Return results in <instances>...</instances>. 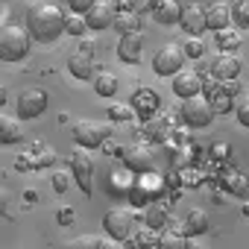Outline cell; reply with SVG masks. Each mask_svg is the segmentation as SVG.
<instances>
[{
  "mask_svg": "<svg viewBox=\"0 0 249 249\" xmlns=\"http://www.w3.org/2000/svg\"><path fill=\"white\" fill-rule=\"evenodd\" d=\"M65 21H68V15L56 3H47V0H36V6L27 12V30L41 44L56 41L65 33Z\"/></svg>",
  "mask_w": 249,
  "mask_h": 249,
  "instance_id": "obj_1",
  "label": "cell"
},
{
  "mask_svg": "<svg viewBox=\"0 0 249 249\" xmlns=\"http://www.w3.org/2000/svg\"><path fill=\"white\" fill-rule=\"evenodd\" d=\"M30 30L18 24H6L0 33V59L3 62H21L30 53Z\"/></svg>",
  "mask_w": 249,
  "mask_h": 249,
  "instance_id": "obj_2",
  "label": "cell"
},
{
  "mask_svg": "<svg viewBox=\"0 0 249 249\" xmlns=\"http://www.w3.org/2000/svg\"><path fill=\"white\" fill-rule=\"evenodd\" d=\"M71 132H73V141L79 147L97 150L111 138V123H106V120H76Z\"/></svg>",
  "mask_w": 249,
  "mask_h": 249,
  "instance_id": "obj_3",
  "label": "cell"
},
{
  "mask_svg": "<svg viewBox=\"0 0 249 249\" xmlns=\"http://www.w3.org/2000/svg\"><path fill=\"white\" fill-rule=\"evenodd\" d=\"M179 114H182V120H185V126L202 129V126H211V120H214L217 108L211 106L208 97H205V100H202V97H188V100H182Z\"/></svg>",
  "mask_w": 249,
  "mask_h": 249,
  "instance_id": "obj_4",
  "label": "cell"
},
{
  "mask_svg": "<svg viewBox=\"0 0 249 249\" xmlns=\"http://www.w3.org/2000/svg\"><path fill=\"white\" fill-rule=\"evenodd\" d=\"M185 59H188V53H185L182 44H164L153 56V71L159 76H176L185 68Z\"/></svg>",
  "mask_w": 249,
  "mask_h": 249,
  "instance_id": "obj_5",
  "label": "cell"
},
{
  "mask_svg": "<svg viewBox=\"0 0 249 249\" xmlns=\"http://www.w3.org/2000/svg\"><path fill=\"white\" fill-rule=\"evenodd\" d=\"M71 173H73V179H76V185H79L82 194L94 191V159H91L88 147H82L79 153L71 156Z\"/></svg>",
  "mask_w": 249,
  "mask_h": 249,
  "instance_id": "obj_6",
  "label": "cell"
},
{
  "mask_svg": "<svg viewBox=\"0 0 249 249\" xmlns=\"http://www.w3.org/2000/svg\"><path fill=\"white\" fill-rule=\"evenodd\" d=\"M132 226H135V214L126 211V208H111V211H106V217H103V229H106V234H111L114 240H126V237L132 234Z\"/></svg>",
  "mask_w": 249,
  "mask_h": 249,
  "instance_id": "obj_7",
  "label": "cell"
},
{
  "mask_svg": "<svg viewBox=\"0 0 249 249\" xmlns=\"http://www.w3.org/2000/svg\"><path fill=\"white\" fill-rule=\"evenodd\" d=\"M15 106H18V117L36 120V117H41L47 111V94L41 88H27V91L18 94V103Z\"/></svg>",
  "mask_w": 249,
  "mask_h": 249,
  "instance_id": "obj_8",
  "label": "cell"
},
{
  "mask_svg": "<svg viewBox=\"0 0 249 249\" xmlns=\"http://www.w3.org/2000/svg\"><path fill=\"white\" fill-rule=\"evenodd\" d=\"M199 91H205V79H202V73H196V71H179L176 76H173V94L179 97V100H188V97H199Z\"/></svg>",
  "mask_w": 249,
  "mask_h": 249,
  "instance_id": "obj_9",
  "label": "cell"
},
{
  "mask_svg": "<svg viewBox=\"0 0 249 249\" xmlns=\"http://www.w3.org/2000/svg\"><path fill=\"white\" fill-rule=\"evenodd\" d=\"M68 71H71V76H76V79H82V82H94V76H97L94 53H88V50H76V53L68 59Z\"/></svg>",
  "mask_w": 249,
  "mask_h": 249,
  "instance_id": "obj_10",
  "label": "cell"
},
{
  "mask_svg": "<svg viewBox=\"0 0 249 249\" xmlns=\"http://www.w3.org/2000/svg\"><path fill=\"white\" fill-rule=\"evenodd\" d=\"M141 50H144V36H141V30L123 33V36H120V41H117V56L126 62V65H138V62H141Z\"/></svg>",
  "mask_w": 249,
  "mask_h": 249,
  "instance_id": "obj_11",
  "label": "cell"
},
{
  "mask_svg": "<svg viewBox=\"0 0 249 249\" xmlns=\"http://www.w3.org/2000/svg\"><path fill=\"white\" fill-rule=\"evenodd\" d=\"M179 27H182L188 36H199L202 30H208V12H205V6H199V3H185V12H182Z\"/></svg>",
  "mask_w": 249,
  "mask_h": 249,
  "instance_id": "obj_12",
  "label": "cell"
},
{
  "mask_svg": "<svg viewBox=\"0 0 249 249\" xmlns=\"http://www.w3.org/2000/svg\"><path fill=\"white\" fill-rule=\"evenodd\" d=\"M129 103H132V108H135V114H138L141 120H150V117L159 111V106H161V100H159V94H156L153 88H138V91L129 97Z\"/></svg>",
  "mask_w": 249,
  "mask_h": 249,
  "instance_id": "obj_13",
  "label": "cell"
},
{
  "mask_svg": "<svg viewBox=\"0 0 249 249\" xmlns=\"http://www.w3.org/2000/svg\"><path fill=\"white\" fill-rule=\"evenodd\" d=\"M123 161H126V167L132 173H150L156 167V159H153V150L135 144V147H126V153H123Z\"/></svg>",
  "mask_w": 249,
  "mask_h": 249,
  "instance_id": "obj_14",
  "label": "cell"
},
{
  "mask_svg": "<svg viewBox=\"0 0 249 249\" xmlns=\"http://www.w3.org/2000/svg\"><path fill=\"white\" fill-rule=\"evenodd\" d=\"M240 56H234V53H223L214 65H211V76L217 79V82H234L237 79V73H240Z\"/></svg>",
  "mask_w": 249,
  "mask_h": 249,
  "instance_id": "obj_15",
  "label": "cell"
},
{
  "mask_svg": "<svg viewBox=\"0 0 249 249\" xmlns=\"http://www.w3.org/2000/svg\"><path fill=\"white\" fill-rule=\"evenodd\" d=\"M182 12L185 6L179 3V0H156V6H153V18L161 24V27H173L182 21Z\"/></svg>",
  "mask_w": 249,
  "mask_h": 249,
  "instance_id": "obj_16",
  "label": "cell"
},
{
  "mask_svg": "<svg viewBox=\"0 0 249 249\" xmlns=\"http://www.w3.org/2000/svg\"><path fill=\"white\" fill-rule=\"evenodd\" d=\"M205 12H208V30H214V33L229 30L231 21H234V12H231V6L226 3V0H214Z\"/></svg>",
  "mask_w": 249,
  "mask_h": 249,
  "instance_id": "obj_17",
  "label": "cell"
},
{
  "mask_svg": "<svg viewBox=\"0 0 249 249\" xmlns=\"http://www.w3.org/2000/svg\"><path fill=\"white\" fill-rule=\"evenodd\" d=\"M85 21H88L91 30H108L114 24V12H111V6L106 0H97V3L85 12Z\"/></svg>",
  "mask_w": 249,
  "mask_h": 249,
  "instance_id": "obj_18",
  "label": "cell"
},
{
  "mask_svg": "<svg viewBox=\"0 0 249 249\" xmlns=\"http://www.w3.org/2000/svg\"><path fill=\"white\" fill-rule=\"evenodd\" d=\"M24 117H12V114H3L0 117V141L3 144H18L24 138V126H21Z\"/></svg>",
  "mask_w": 249,
  "mask_h": 249,
  "instance_id": "obj_19",
  "label": "cell"
},
{
  "mask_svg": "<svg viewBox=\"0 0 249 249\" xmlns=\"http://www.w3.org/2000/svg\"><path fill=\"white\" fill-rule=\"evenodd\" d=\"M208 231V211L205 208H191L185 217V234L188 237H199Z\"/></svg>",
  "mask_w": 249,
  "mask_h": 249,
  "instance_id": "obj_20",
  "label": "cell"
},
{
  "mask_svg": "<svg viewBox=\"0 0 249 249\" xmlns=\"http://www.w3.org/2000/svg\"><path fill=\"white\" fill-rule=\"evenodd\" d=\"M94 91H97L100 97H114V91H117V76H114L111 71H97V76H94Z\"/></svg>",
  "mask_w": 249,
  "mask_h": 249,
  "instance_id": "obj_21",
  "label": "cell"
},
{
  "mask_svg": "<svg viewBox=\"0 0 249 249\" xmlns=\"http://www.w3.org/2000/svg\"><path fill=\"white\" fill-rule=\"evenodd\" d=\"M88 30H91V27H88L85 15H79V12H71V15H68V21H65V33H68V36H76V38H82Z\"/></svg>",
  "mask_w": 249,
  "mask_h": 249,
  "instance_id": "obj_22",
  "label": "cell"
},
{
  "mask_svg": "<svg viewBox=\"0 0 249 249\" xmlns=\"http://www.w3.org/2000/svg\"><path fill=\"white\" fill-rule=\"evenodd\" d=\"M117 33H135L138 27H141V21H138V15L135 12H120V15H114V24H111Z\"/></svg>",
  "mask_w": 249,
  "mask_h": 249,
  "instance_id": "obj_23",
  "label": "cell"
},
{
  "mask_svg": "<svg viewBox=\"0 0 249 249\" xmlns=\"http://www.w3.org/2000/svg\"><path fill=\"white\" fill-rule=\"evenodd\" d=\"M106 114H108V120H120V123H123V120H132V117H135V108H132V103H129V106L114 103V106H108Z\"/></svg>",
  "mask_w": 249,
  "mask_h": 249,
  "instance_id": "obj_24",
  "label": "cell"
},
{
  "mask_svg": "<svg viewBox=\"0 0 249 249\" xmlns=\"http://www.w3.org/2000/svg\"><path fill=\"white\" fill-rule=\"evenodd\" d=\"M231 12H234V24L240 30H249V0H237L231 6Z\"/></svg>",
  "mask_w": 249,
  "mask_h": 249,
  "instance_id": "obj_25",
  "label": "cell"
},
{
  "mask_svg": "<svg viewBox=\"0 0 249 249\" xmlns=\"http://www.w3.org/2000/svg\"><path fill=\"white\" fill-rule=\"evenodd\" d=\"M164 223H167V211H164L161 205H153V208L147 211V226L156 231V229H164Z\"/></svg>",
  "mask_w": 249,
  "mask_h": 249,
  "instance_id": "obj_26",
  "label": "cell"
},
{
  "mask_svg": "<svg viewBox=\"0 0 249 249\" xmlns=\"http://www.w3.org/2000/svg\"><path fill=\"white\" fill-rule=\"evenodd\" d=\"M217 44H220L223 50L231 53V50L240 47V36H237V33H226V30H220V33H217Z\"/></svg>",
  "mask_w": 249,
  "mask_h": 249,
  "instance_id": "obj_27",
  "label": "cell"
},
{
  "mask_svg": "<svg viewBox=\"0 0 249 249\" xmlns=\"http://www.w3.org/2000/svg\"><path fill=\"white\" fill-rule=\"evenodd\" d=\"M185 53H188V59H199L202 53H205V44H202V38L199 36H191V38H185Z\"/></svg>",
  "mask_w": 249,
  "mask_h": 249,
  "instance_id": "obj_28",
  "label": "cell"
},
{
  "mask_svg": "<svg viewBox=\"0 0 249 249\" xmlns=\"http://www.w3.org/2000/svg\"><path fill=\"white\" fill-rule=\"evenodd\" d=\"M100 240H103V237H94V234H79V237H73V240H68V246H73V249H85V246H97V249H100Z\"/></svg>",
  "mask_w": 249,
  "mask_h": 249,
  "instance_id": "obj_29",
  "label": "cell"
},
{
  "mask_svg": "<svg viewBox=\"0 0 249 249\" xmlns=\"http://www.w3.org/2000/svg\"><path fill=\"white\" fill-rule=\"evenodd\" d=\"M229 185H231V191L237 194V196H249V179L246 176H234V179H229Z\"/></svg>",
  "mask_w": 249,
  "mask_h": 249,
  "instance_id": "obj_30",
  "label": "cell"
},
{
  "mask_svg": "<svg viewBox=\"0 0 249 249\" xmlns=\"http://www.w3.org/2000/svg\"><path fill=\"white\" fill-rule=\"evenodd\" d=\"M234 114H237V120H240V126H246V129H249V97L237 100V108H234Z\"/></svg>",
  "mask_w": 249,
  "mask_h": 249,
  "instance_id": "obj_31",
  "label": "cell"
},
{
  "mask_svg": "<svg viewBox=\"0 0 249 249\" xmlns=\"http://www.w3.org/2000/svg\"><path fill=\"white\" fill-rule=\"evenodd\" d=\"M94 3H97V0H68V9H71V12H79V15H85V12H88Z\"/></svg>",
  "mask_w": 249,
  "mask_h": 249,
  "instance_id": "obj_32",
  "label": "cell"
},
{
  "mask_svg": "<svg viewBox=\"0 0 249 249\" xmlns=\"http://www.w3.org/2000/svg\"><path fill=\"white\" fill-rule=\"evenodd\" d=\"M73 217H76V214H73V208H71V205H62V208L56 211V220H59L62 226H71V223H73Z\"/></svg>",
  "mask_w": 249,
  "mask_h": 249,
  "instance_id": "obj_33",
  "label": "cell"
},
{
  "mask_svg": "<svg viewBox=\"0 0 249 249\" xmlns=\"http://www.w3.org/2000/svg\"><path fill=\"white\" fill-rule=\"evenodd\" d=\"M53 188H56V194H65L68 191V173H53Z\"/></svg>",
  "mask_w": 249,
  "mask_h": 249,
  "instance_id": "obj_34",
  "label": "cell"
},
{
  "mask_svg": "<svg viewBox=\"0 0 249 249\" xmlns=\"http://www.w3.org/2000/svg\"><path fill=\"white\" fill-rule=\"evenodd\" d=\"M129 199H132V205H144V202H147V196H144V194H138V191H132V196H129Z\"/></svg>",
  "mask_w": 249,
  "mask_h": 249,
  "instance_id": "obj_35",
  "label": "cell"
},
{
  "mask_svg": "<svg viewBox=\"0 0 249 249\" xmlns=\"http://www.w3.org/2000/svg\"><path fill=\"white\" fill-rule=\"evenodd\" d=\"M226 153H229V144H223V141H220V144L214 147V156H220V159H223Z\"/></svg>",
  "mask_w": 249,
  "mask_h": 249,
  "instance_id": "obj_36",
  "label": "cell"
},
{
  "mask_svg": "<svg viewBox=\"0 0 249 249\" xmlns=\"http://www.w3.org/2000/svg\"><path fill=\"white\" fill-rule=\"evenodd\" d=\"M243 214H246V217H249V202H246V205H243Z\"/></svg>",
  "mask_w": 249,
  "mask_h": 249,
  "instance_id": "obj_37",
  "label": "cell"
}]
</instances>
